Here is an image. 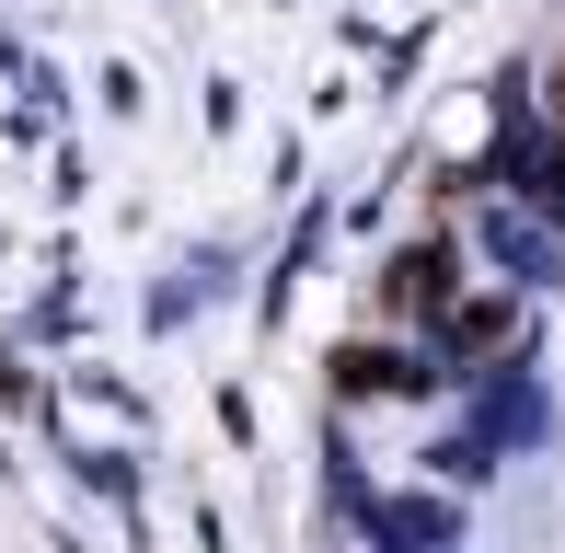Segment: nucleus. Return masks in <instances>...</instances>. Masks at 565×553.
Here are the masks:
<instances>
[{"instance_id":"1","label":"nucleus","mask_w":565,"mask_h":553,"mask_svg":"<svg viewBox=\"0 0 565 553\" xmlns=\"http://www.w3.org/2000/svg\"><path fill=\"white\" fill-rule=\"evenodd\" d=\"M439 276H450L439 254H416V265H404V289H393V300H404V312H439Z\"/></svg>"},{"instance_id":"2","label":"nucleus","mask_w":565,"mask_h":553,"mask_svg":"<svg viewBox=\"0 0 565 553\" xmlns=\"http://www.w3.org/2000/svg\"><path fill=\"white\" fill-rule=\"evenodd\" d=\"M543 105H554V128H565V46H554V82H543Z\"/></svg>"}]
</instances>
